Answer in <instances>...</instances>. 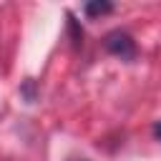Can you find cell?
Instances as JSON below:
<instances>
[{
    "label": "cell",
    "mask_w": 161,
    "mask_h": 161,
    "mask_svg": "<svg viewBox=\"0 0 161 161\" xmlns=\"http://www.w3.org/2000/svg\"><path fill=\"white\" fill-rule=\"evenodd\" d=\"M106 50H108L111 55L121 58V60H133V58H136V43H133V38H131L128 33H123V30H116V33H111V35L106 38Z\"/></svg>",
    "instance_id": "obj_1"
},
{
    "label": "cell",
    "mask_w": 161,
    "mask_h": 161,
    "mask_svg": "<svg viewBox=\"0 0 161 161\" xmlns=\"http://www.w3.org/2000/svg\"><path fill=\"white\" fill-rule=\"evenodd\" d=\"M111 10H113L111 3H88V5H86V15H88V18L106 15V13H111Z\"/></svg>",
    "instance_id": "obj_2"
},
{
    "label": "cell",
    "mask_w": 161,
    "mask_h": 161,
    "mask_svg": "<svg viewBox=\"0 0 161 161\" xmlns=\"http://www.w3.org/2000/svg\"><path fill=\"white\" fill-rule=\"evenodd\" d=\"M153 136H156V138H158V141H161V121H158V123H156V126H153Z\"/></svg>",
    "instance_id": "obj_3"
}]
</instances>
